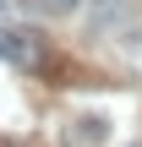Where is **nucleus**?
<instances>
[{"label": "nucleus", "mask_w": 142, "mask_h": 147, "mask_svg": "<svg viewBox=\"0 0 142 147\" xmlns=\"http://www.w3.org/2000/svg\"><path fill=\"white\" fill-rule=\"evenodd\" d=\"M0 60L16 71H38L44 65V38L22 22H0Z\"/></svg>", "instance_id": "1"}, {"label": "nucleus", "mask_w": 142, "mask_h": 147, "mask_svg": "<svg viewBox=\"0 0 142 147\" xmlns=\"http://www.w3.org/2000/svg\"><path fill=\"white\" fill-rule=\"evenodd\" d=\"M66 142H71V147H99V142H109V115H77L71 131H66Z\"/></svg>", "instance_id": "2"}, {"label": "nucleus", "mask_w": 142, "mask_h": 147, "mask_svg": "<svg viewBox=\"0 0 142 147\" xmlns=\"http://www.w3.org/2000/svg\"><path fill=\"white\" fill-rule=\"evenodd\" d=\"M44 11H60L66 16V11H77V0H44Z\"/></svg>", "instance_id": "3"}, {"label": "nucleus", "mask_w": 142, "mask_h": 147, "mask_svg": "<svg viewBox=\"0 0 142 147\" xmlns=\"http://www.w3.org/2000/svg\"><path fill=\"white\" fill-rule=\"evenodd\" d=\"M5 11H11V0H0V16H5Z\"/></svg>", "instance_id": "4"}, {"label": "nucleus", "mask_w": 142, "mask_h": 147, "mask_svg": "<svg viewBox=\"0 0 142 147\" xmlns=\"http://www.w3.org/2000/svg\"><path fill=\"white\" fill-rule=\"evenodd\" d=\"M0 147H16V142H0Z\"/></svg>", "instance_id": "5"}]
</instances>
